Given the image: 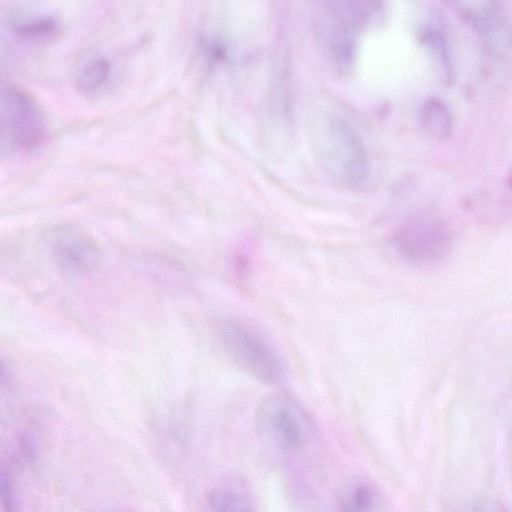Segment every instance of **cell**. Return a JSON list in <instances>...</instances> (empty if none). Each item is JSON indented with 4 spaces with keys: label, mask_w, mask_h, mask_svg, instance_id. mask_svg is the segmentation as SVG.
I'll list each match as a JSON object with an SVG mask.
<instances>
[{
    "label": "cell",
    "mask_w": 512,
    "mask_h": 512,
    "mask_svg": "<svg viewBox=\"0 0 512 512\" xmlns=\"http://www.w3.org/2000/svg\"><path fill=\"white\" fill-rule=\"evenodd\" d=\"M423 130L436 139L447 138L453 128V115L449 106L437 97L426 99L419 111Z\"/></svg>",
    "instance_id": "30bf717a"
},
{
    "label": "cell",
    "mask_w": 512,
    "mask_h": 512,
    "mask_svg": "<svg viewBox=\"0 0 512 512\" xmlns=\"http://www.w3.org/2000/svg\"><path fill=\"white\" fill-rule=\"evenodd\" d=\"M449 512H503V509L492 499L472 497L453 504Z\"/></svg>",
    "instance_id": "5bb4252c"
},
{
    "label": "cell",
    "mask_w": 512,
    "mask_h": 512,
    "mask_svg": "<svg viewBox=\"0 0 512 512\" xmlns=\"http://www.w3.org/2000/svg\"><path fill=\"white\" fill-rule=\"evenodd\" d=\"M9 26L19 39L33 43L50 40L60 30L53 16L38 12L18 13L10 18Z\"/></svg>",
    "instance_id": "ba28073f"
},
{
    "label": "cell",
    "mask_w": 512,
    "mask_h": 512,
    "mask_svg": "<svg viewBox=\"0 0 512 512\" xmlns=\"http://www.w3.org/2000/svg\"><path fill=\"white\" fill-rule=\"evenodd\" d=\"M2 136L10 148L31 151L46 134V122L38 103L22 89L8 85L1 97Z\"/></svg>",
    "instance_id": "5b68a950"
},
{
    "label": "cell",
    "mask_w": 512,
    "mask_h": 512,
    "mask_svg": "<svg viewBox=\"0 0 512 512\" xmlns=\"http://www.w3.org/2000/svg\"><path fill=\"white\" fill-rule=\"evenodd\" d=\"M210 512H252V503L243 483L226 480L216 485L208 497Z\"/></svg>",
    "instance_id": "9c48e42d"
},
{
    "label": "cell",
    "mask_w": 512,
    "mask_h": 512,
    "mask_svg": "<svg viewBox=\"0 0 512 512\" xmlns=\"http://www.w3.org/2000/svg\"><path fill=\"white\" fill-rule=\"evenodd\" d=\"M51 254L56 264L69 272H88L97 267L101 251L89 236L65 230L54 237Z\"/></svg>",
    "instance_id": "52a82bcc"
},
{
    "label": "cell",
    "mask_w": 512,
    "mask_h": 512,
    "mask_svg": "<svg viewBox=\"0 0 512 512\" xmlns=\"http://www.w3.org/2000/svg\"><path fill=\"white\" fill-rule=\"evenodd\" d=\"M420 41L439 65L446 79L452 76V61L446 34L438 27L425 26L420 31Z\"/></svg>",
    "instance_id": "7c38bea8"
},
{
    "label": "cell",
    "mask_w": 512,
    "mask_h": 512,
    "mask_svg": "<svg viewBox=\"0 0 512 512\" xmlns=\"http://www.w3.org/2000/svg\"><path fill=\"white\" fill-rule=\"evenodd\" d=\"M446 4L482 38L491 52L500 54L512 48V23L499 2L462 0Z\"/></svg>",
    "instance_id": "8992f818"
},
{
    "label": "cell",
    "mask_w": 512,
    "mask_h": 512,
    "mask_svg": "<svg viewBox=\"0 0 512 512\" xmlns=\"http://www.w3.org/2000/svg\"><path fill=\"white\" fill-rule=\"evenodd\" d=\"M374 502L373 491L365 483L353 485L342 497V512H370Z\"/></svg>",
    "instance_id": "4fadbf2b"
},
{
    "label": "cell",
    "mask_w": 512,
    "mask_h": 512,
    "mask_svg": "<svg viewBox=\"0 0 512 512\" xmlns=\"http://www.w3.org/2000/svg\"><path fill=\"white\" fill-rule=\"evenodd\" d=\"M510 457H511V466H512V432H511V439H510Z\"/></svg>",
    "instance_id": "2e32d148"
},
{
    "label": "cell",
    "mask_w": 512,
    "mask_h": 512,
    "mask_svg": "<svg viewBox=\"0 0 512 512\" xmlns=\"http://www.w3.org/2000/svg\"><path fill=\"white\" fill-rule=\"evenodd\" d=\"M507 190L512 194V168L506 179Z\"/></svg>",
    "instance_id": "9a60e30c"
},
{
    "label": "cell",
    "mask_w": 512,
    "mask_h": 512,
    "mask_svg": "<svg viewBox=\"0 0 512 512\" xmlns=\"http://www.w3.org/2000/svg\"><path fill=\"white\" fill-rule=\"evenodd\" d=\"M254 420L259 439L280 451H297L316 433L315 422L308 411L297 400L281 393L262 398Z\"/></svg>",
    "instance_id": "7a4b0ae2"
},
{
    "label": "cell",
    "mask_w": 512,
    "mask_h": 512,
    "mask_svg": "<svg viewBox=\"0 0 512 512\" xmlns=\"http://www.w3.org/2000/svg\"><path fill=\"white\" fill-rule=\"evenodd\" d=\"M394 244L399 255L418 266L435 265L453 249V235L447 223L431 214H418L397 229Z\"/></svg>",
    "instance_id": "3957f363"
},
{
    "label": "cell",
    "mask_w": 512,
    "mask_h": 512,
    "mask_svg": "<svg viewBox=\"0 0 512 512\" xmlns=\"http://www.w3.org/2000/svg\"><path fill=\"white\" fill-rule=\"evenodd\" d=\"M111 73L110 62L102 57H92L80 66L76 74V86L82 92L92 94L107 84Z\"/></svg>",
    "instance_id": "8fae6325"
},
{
    "label": "cell",
    "mask_w": 512,
    "mask_h": 512,
    "mask_svg": "<svg viewBox=\"0 0 512 512\" xmlns=\"http://www.w3.org/2000/svg\"><path fill=\"white\" fill-rule=\"evenodd\" d=\"M216 332L230 359L256 380L282 384L287 377L285 363L276 348L254 326L237 318H223Z\"/></svg>",
    "instance_id": "6da1fadb"
},
{
    "label": "cell",
    "mask_w": 512,
    "mask_h": 512,
    "mask_svg": "<svg viewBox=\"0 0 512 512\" xmlns=\"http://www.w3.org/2000/svg\"><path fill=\"white\" fill-rule=\"evenodd\" d=\"M319 136L321 161L332 176L349 186L362 184L368 175V161L354 131L339 119H329L324 121Z\"/></svg>",
    "instance_id": "277c9868"
}]
</instances>
